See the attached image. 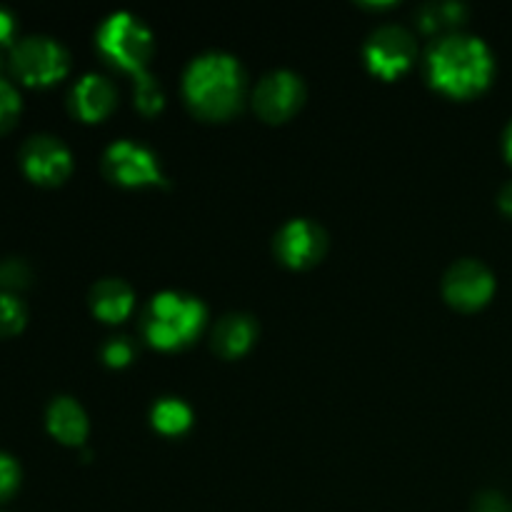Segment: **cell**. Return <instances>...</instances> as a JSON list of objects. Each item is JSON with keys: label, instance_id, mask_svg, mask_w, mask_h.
Instances as JSON below:
<instances>
[{"label": "cell", "instance_id": "obj_1", "mask_svg": "<svg viewBox=\"0 0 512 512\" xmlns=\"http://www.w3.org/2000/svg\"><path fill=\"white\" fill-rule=\"evenodd\" d=\"M425 70L435 90L450 98L468 100L493 83L495 55L478 35L448 33L430 45Z\"/></svg>", "mask_w": 512, "mask_h": 512}, {"label": "cell", "instance_id": "obj_2", "mask_svg": "<svg viewBox=\"0 0 512 512\" xmlns=\"http://www.w3.org/2000/svg\"><path fill=\"white\" fill-rule=\"evenodd\" d=\"M188 108L203 120H228L243 108L245 70L228 53H203L190 60L183 73Z\"/></svg>", "mask_w": 512, "mask_h": 512}, {"label": "cell", "instance_id": "obj_3", "mask_svg": "<svg viewBox=\"0 0 512 512\" xmlns=\"http://www.w3.org/2000/svg\"><path fill=\"white\" fill-rule=\"evenodd\" d=\"M208 323L203 300L180 290H163L153 295L143 310V335L153 348L183 350L200 338Z\"/></svg>", "mask_w": 512, "mask_h": 512}, {"label": "cell", "instance_id": "obj_4", "mask_svg": "<svg viewBox=\"0 0 512 512\" xmlns=\"http://www.w3.org/2000/svg\"><path fill=\"white\" fill-rule=\"evenodd\" d=\"M98 48L115 68L125 70L133 78L148 73V63L155 53L153 30L138 18V15L120 10V13L108 15L100 23Z\"/></svg>", "mask_w": 512, "mask_h": 512}, {"label": "cell", "instance_id": "obj_5", "mask_svg": "<svg viewBox=\"0 0 512 512\" xmlns=\"http://www.w3.org/2000/svg\"><path fill=\"white\" fill-rule=\"evenodd\" d=\"M10 70L25 85L45 88L68 75L70 55L58 40L48 35H30L10 48Z\"/></svg>", "mask_w": 512, "mask_h": 512}, {"label": "cell", "instance_id": "obj_6", "mask_svg": "<svg viewBox=\"0 0 512 512\" xmlns=\"http://www.w3.org/2000/svg\"><path fill=\"white\" fill-rule=\"evenodd\" d=\"M103 173L110 183L120 188H165L168 185L158 155L133 140H115L105 150Z\"/></svg>", "mask_w": 512, "mask_h": 512}, {"label": "cell", "instance_id": "obj_7", "mask_svg": "<svg viewBox=\"0 0 512 512\" xmlns=\"http://www.w3.org/2000/svg\"><path fill=\"white\" fill-rule=\"evenodd\" d=\"M418 60V40L400 25H383L373 30L365 43V63L375 78L395 80Z\"/></svg>", "mask_w": 512, "mask_h": 512}, {"label": "cell", "instance_id": "obj_8", "mask_svg": "<svg viewBox=\"0 0 512 512\" xmlns=\"http://www.w3.org/2000/svg\"><path fill=\"white\" fill-rule=\"evenodd\" d=\"M495 288H498V283H495L493 270L473 258L453 263L443 278L445 300L463 313L485 308L493 300Z\"/></svg>", "mask_w": 512, "mask_h": 512}, {"label": "cell", "instance_id": "obj_9", "mask_svg": "<svg viewBox=\"0 0 512 512\" xmlns=\"http://www.w3.org/2000/svg\"><path fill=\"white\" fill-rule=\"evenodd\" d=\"M305 103V83L293 70H273L258 83L253 108L265 123H285Z\"/></svg>", "mask_w": 512, "mask_h": 512}, {"label": "cell", "instance_id": "obj_10", "mask_svg": "<svg viewBox=\"0 0 512 512\" xmlns=\"http://www.w3.org/2000/svg\"><path fill=\"white\" fill-rule=\"evenodd\" d=\"M328 253V235L318 223L308 218H295L275 235V255L293 270H308L318 265Z\"/></svg>", "mask_w": 512, "mask_h": 512}, {"label": "cell", "instance_id": "obj_11", "mask_svg": "<svg viewBox=\"0 0 512 512\" xmlns=\"http://www.w3.org/2000/svg\"><path fill=\"white\" fill-rule=\"evenodd\" d=\"M23 173L38 185H60L73 173V153L55 135H33L20 148Z\"/></svg>", "mask_w": 512, "mask_h": 512}, {"label": "cell", "instance_id": "obj_12", "mask_svg": "<svg viewBox=\"0 0 512 512\" xmlns=\"http://www.w3.org/2000/svg\"><path fill=\"white\" fill-rule=\"evenodd\" d=\"M118 105V90L105 75L88 73L70 90V110L85 123H100Z\"/></svg>", "mask_w": 512, "mask_h": 512}, {"label": "cell", "instance_id": "obj_13", "mask_svg": "<svg viewBox=\"0 0 512 512\" xmlns=\"http://www.w3.org/2000/svg\"><path fill=\"white\" fill-rule=\"evenodd\" d=\"M45 425H48V433L53 435L58 443L70 445V448H80L88 438V415H85L83 405L78 400L68 398V395H60L53 403L48 405V413H45Z\"/></svg>", "mask_w": 512, "mask_h": 512}, {"label": "cell", "instance_id": "obj_14", "mask_svg": "<svg viewBox=\"0 0 512 512\" xmlns=\"http://www.w3.org/2000/svg\"><path fill=\"white\" fill-rule=\"evenodd\" d=\"M90 310L103 323H123L135 310V293L125 280L103 278L90 288Z\"/></svg>", "mask_w": 512, "mask_h": 512}, {"label": "cell", "instance_id": "obj_15", "mask_svg": "<svg viewBox=\"0 0 512 512\" xmlns=\"http://www.w3.org/2000/svg\"><path fill=\"white\" fill-rule=\"evenodd\" d=\"M258 338V323L253 315L230 313L220 318V323L213 330V348L223 358L233 360L248 353Z\"/></svg>", "mask_w": 512, "mask_h": 512}, {"label": "cell", "instance_id": "obj_16", "mask_svg": "<svg viewBox=\"0 0 512 512\" xmlns=\"http://www.w3.org/2000/svg\"><path fill=\"white\" fill-rule=\"evenodd\" d=\"M150 423L163 435H183L193 425V410L180 398H163L150 410Z\"/></svg>", "mask_w": 512, "mask_h": 512}, {"label": "cell", "instance_id": "obj_17", "mask_svg": "<svg viewBox=\"0 0 512 512\" xmlns=\"http://www.w3.org/2000/svg\"><path fill=\"white\" fill-rule=\"evenodd\" d=\"M28 323V308L15 293H0V338L18 335Z\"/></svg>", "mask_w": 512, "mask_h": 512}, {"label": "cell", "instance_id": "obj_18", "mask_svg": "<svg viewBox=\"0 0 512 512\" xmlns=\"http://www.w3.org/2000/svg\"><path fill=\"white\" fill-rule=\"evenodd\" d=\"M165 105L163 85L155 80V75L143 73L135 78V108L143 115H158Z\"/></svg>", "mask_w": 512, "mask_h": 512}, {"label": "cell", "instance_id": "obj_19", "mask_svg": "<svg viewBox=\"0 0 512 512\" xmlns=\"http://www.w3.org/2000/svg\"><path fill=\"white\" fill-rule=\"evenodd\" d=\"M20 93L15 90V85L10 80L0 78V135L8 133L20 118Z\"/></svg>", "mask_w": 512, "mask_h": 512}, {"label": "cell", "instance_id": "obj_20", "mask_svg": "<svg viewBox=\"0 0 512 512\" xmlns=\"http://www.w3.org/2000/svg\"><path fill=\"white\" fill-rule=\"evenodd\" d=\"M30 283V268L20 258H8L0 263V293H15Z\"/></svg>", "mask_w": 512, "mask_h": 512}, {"label": "cell", "instance_id": "obj_21", "mask_svg": "<svg viewBox=\"0 0 512 512\" xmlns=\"http://www.w3.org/2000/svg\"><path fill=\"white\" fill-rule=\"evenodd\" d=\"M135 358V345L133 340L120 335V338H110L108 343L103 345V360L110 368H125V365L133 363Z\"/></svg>", "mask_w": 512, "mask_h": 512}, {"label": "cell", "instance_id": "obj_22", "mask_svg": "<svg viewBox=\"0 0 512 512\" xmlns=\"http://www.w3.org/2000/svg\"><path fill=\"white\" fill-rule=\"evenodd\" d=\"M20 485V465L10 455L0 453V503L10 500Z\"/></svg>", "mask_w": 512, "mask_h": 512}, {"label": "cell", "instance_id": "obj_23", "mask_svg": "<svg viewBox=\"0 0 512 512\" xmlns=\"http://www.w3.org/2000/svg\"><path fill=\"white\" fill-rule=\"evenodd\" d=\"M475 512H508V503L500 493L488 490V493L478 495V500H475Z\"/></svg>", "mask_w": 512, "mask_h": 512}, {"label": "cell", "instance_id": "obj_24", "mask_svg": "<svg viewBox=\"0 0 512 512\" xmlns=\"http://www.w3.org/2000/svg\"><path fill=\"white\" fill-rule=\"evenodd\" d=\"M15 38V18L10 10L0 8V45H10Z\"/></svg>", "mask_w": 512, "mask_h": 512}, {"label": "cell", "instance_id": "obj_25", "mask_svg": "<svg viewBox=\"0 0 512 512\" xmlns=\"http://www.w3.org/2000/svg\"><path fill=\"white\" fill-rule=\"evenodd\" d=\"M498 203L500 208H503V213L512 215V180H508V183L503 185V190H500L498 195Z\"/></svg>", "mask_w": 512, "mask_h": 512}, {"label": "cell", "instance_id": "obj_26", "mask_svg": "<svg viewBox=\"0 0 512 512\" xmlns=\"http://www.w3.org/2000/svg\"><path fill=\"white\" fill-rule=\"evenodd\" d=\"M503 148H505V158H508V160H510V165H512V120L508 123V128H505Z\"/></svg>", "mask_w": 512, "mask_h": 512}]
</instances>
